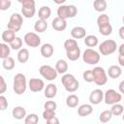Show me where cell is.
Instances as JSON below:
<instances>
[{
	"instance_id": "cell-1",
	"label": "cell",
	"mask_w": 124,
	"mask_h": 124,
	"mask_svg": "<svg viewBox=\"0 0 124 124\" xmlns=\"http://www.w3.org/2000/svg\"><path fill=\"white\" fill-rule=\"evenodd\" d=\"M61 82H62L64 88L66 89V91H68L70 93L77 91L79 87L78 80L72 74H64L61 78Z\"/></svg>"
},
{
	"instance_id": "cell-2",
	"label": "cell",
	"mask_w": 124,
	"mask_h": 124,
	"mask_svg": "<svg viewBox=\"0 0 124 124\" xmlns=\"http://www.w3.org/2000/svg\"><path fill=\"white\" fill-rule=\"evenodd\" d=\"M27 88V80L26 77L23 74H16L14 77V83H13V89L16 94L21 95L26 91Z\"/></svg>"
},
{
	"instance_id": "cell-3",
	"label": "cell",
	"mask_w": 124,
	"mask_h": 124,
	"mask_svg": "<svg viewBox=\"0 0 124 124\" xmlns=\"http://www.w3.org/2000/svg\"><path fill=\"white\" fill-rule=\"evenodd\" d=\"M78 14V9L75 5H60L57 9V16L63 19L75 17Z\"/></svg>"
},
{
	"instance_id": "cell-4",
	"label": "cell",
	"mask_w": 124,
	"mask_h": 124,
	"mask_svg": "<svg viewBox=\"0 0 124 124\" xmlns=\"http://www.w3.org/2000/svg\"><path fill=\"white\" fill-rule=\"evenodd\" d=\"M82 59L86 64L96 65L100 61V54L98 51H96L92 47H88L84 50L82 54Z\"/></svg>"
},
{
	"instance_id": "cell-5",
	"label": "cell",
	"mask_w": 124,
	"mask_h": 124,
	"mask_svg": "<svg viewBox=\"0 0 124 124\" xmlns=\"http://www.w3.org/2000/svg\"><path fill=\"white\" fill-rule=\"evenodd\" d=\"M117 46H116V42L114 40H106L103 43L100 44L99 46V51L101 52L102 55H109L112 54L113 52L116 51Z\"/></svg>"
},
{
	"instance_id": "cell-6",
	"label": "cell",
	"mask_w": 124,
	"mask_h": 124,
	"mask_svg": "<svg viewBox=\"0 0 124 124\" xmlns=\"http://www.w3.org/2000/svg\"><path fill=\"white\" fill-rule=\"evenodd\" d=\"M39 73L44 78H46V80H50V81L54 80L58 75L56 69L52 68L49 65H42L39 69Z\"/></svg>"
},
{
	"instance_id": "cell-7",
	"label": "cell",
	"mask_w": 124,
	"mask_h": 124,
	"mask_svg": "<svg viewBox=\"0 0 124 124\" xmlns=\"http://www.w3.org/2000/svg\"><path fill=\"white\" fill-rule=\"evenodd\" d=\"M122 100L121 93L116 92L114 89H108L106 93L104 94V101L107 105H113L116 103H119Z\"/></svg>"
},
{
	"instance_id": "cell-8",
	"label": "cell",
	"mask_w": 124,
	"mask_h": 124,
	"mask_svg": "<svg viewBox=\"0 0 124 124\" xmlns=\"http://www.w3.org/2000/svg\"><path fill=\"white\" fill-rule=\"evenodd\" d=\"M94 74V82L97 85H105L108 82V76L103 67H95L93 70Z\"/></svg>"
},
{
	"instance_id": "cell-9",
	"label": "cell",
	"mask_w": 124,
	"mask_h": 124,
	"mask_svg": "<svg viewBox=\"0 0 124 124\" xmlns=\"http://www.w3.org/2000/svg\"><path fill=\"white\" fill-rule=\"evenodd\" d=\"M22 22H23L22 16L17 13H15L10 17V20L8 22V29H12L16 33L20 30L22 26Z\"/></svg>"
},
{
	"instance_id": "cell-10",
	"label": "cell",
	"mask_w": 124,
	"mask_h": 124,
	"mask_svg": "<svg viewBox=\"0 0 124 124\" xmlns=\"http://www.w3.org/2000/svg\"><path fill=\"white\" fill-rule=\"evenodd\" d=\"M24 43L31 47H38L41 45V38L35 32H28L24 35Z\"/></svg>"
},
{
	"instance_id": "cell-11",
	"label": "cell",
	"mask_w": 124,
	"mask_h": 124,
	"mask_svg": "<svg viewBox=\"0 0 124 124\" xmlns=\"http://www.w3.org/2000/svg\"><path fill=\"white\" fill-rule=\"evenodd\" d=\"M28 86L32 92H40L45 87V82L41 78H30L28 81Z\"/></svg>"
},
{
	"instance_id": "cell-12",
	"label": "cell",
	"mask_w": 124,
	"mask_h": 124,
	"mask_svg": "<svg viewBox=\"0 0 124 124\" xmlns=\"http://www.w3.org/2000/svg\"><path fill=\"white\" fill-rule=\"evenodd\" d=\"M104 92L101 89H94L89 95V102L92 105H98L104 100Z\"/></svg>"
},
{
	"instance_id": "cell-13",
	"label": "cell",
	"mask_w": 124,
	"mask_h": 124,
	"mask_svg": "<svg viewBox=\"0 0 124 124\" xmlns=\"http://www.w3.org/2000/svg\"><path fill=\"white\" fill-rule=\"evenodd\" d=\"M51 26L56 31H64L67 28V21H66V19H63V18L57 16L52 20Z\"/></svg>"
},
{
	"instance_id": "cell-14",
	"label": "cell",
	"mask_w": 124,
	"mask_h": 124,
	"mask_svg": "<svg viewBox=\"0 0 124 124\" xmlns=\"http://www.w3.org/2000/svg\"><path fill=\"white\" fill-rule=\"evenodd\" d=\"M40 51H41V54H42L43 57H45V58H49V57L52 56V54H53V52H54V48H53V46H52L51 44L46 43V44H44V45L41 46Z\"/></svg>"
},
{
	"instance_id": "cell-15",
	"label": "cell",
	"mask_w": 124,
	"mask_h": 124,
	"mask_svg": "<svg viewBox=\"0 0 124 124\" xmlns=\"http://www.w3.org/2000/svg\"><path fill=\"white\" fill-rule=\"evenodd\" d=\"M71 36L74 39H82L86 36V30L81 26H75L71 30Z\"/></svg>"
},
{
	"instance_id": "cell-16",
	"label": "cell",
	"mask_w": 124,
	"mask_h": 124,
	"mask_svg": "<svg viewBox=\"0 0 124 124\" xmlns=\"http://www.w3.org/2000/svg\"><path fill=\"white\" fill-rule=\"evenodd\" d=\"M12 114H13V117L17 119V120H20V119H23L26 117V110L23 107H20V106H17V107H15L12 110Z\"/></svg>"
},
{
	"instance_id": "cell-17",
	"label": "cell",
	"mask_w": 124,
	"mask_h": 124,
	"mask_svg": "<svg viewBox=\"0 0 124 124\" xmlns=\"http://www.w3.org/2000/svg\"><path fill=\"white\" fill-rule=\"evenodd\" d=\"M57 94V86L53 83H49L45 88V97L47 99H52Z\"/></svg>"
},
{
	"instance_id": "cell-18",
	"label": "cell",
	"mask_w": 124,
	"mask_h": 124,
	"mask_svg": "<svg viewBox=\"0 0 124 124\" xmlns=\"http://www.w3.org/2000/svg\"><path fill=\"white\" fill-rule=\"evenodd\" d=\"M93 112V108L90 104H83L78 107V114L79 116H88Z\"/></svg>"
},
{
	"instance_id": "cell-19",
	"label": "cell",
	"mask_w": 124,
	"mask_h": 124,
	"mask_svg": "<svg viewBox=\"0 0 124 124\" xmlns=\"http://www.w3.org/2000/svg\"><path fill=\"white\" fill-rule=\"evenodd\" d=\"M122 74V70L119 66L117 65H111L108 70V75L110 78L112 79H115V78H118Z\"/></svg>"
},
{
	"instance_id": "cell-20",
	"label": "cell",
	"mask_w": 124,
	"mask_h": 124,
	"mask_svg": "<svg viewBox=\"0 0 124 124\" xmlns=\"http://www.w3.org/2000/svg\"><path fill=\"white\" fill-rule=\"evenodd\" d=\"M16 39V32L12 29H7L2 33V40L6 44H11Z\"/></svg>"
},
{
	"instance_id": "cell-21",
	"label": "cell",
	"mask_w": 124,
	"mask_h": 124,
	"mask_svg": "<svg viewBox=\"0 0 124 124\" xmlns=\"http://www.w3.org/2000/svg\"><path fill=\"white\" fill-rule=\"evenodd\" d=\"M107 7H108V3L106 0H94L93 2V8L96 12L103 13L107 10Z\"/></svg>"
},
{
	"instance_id": "cell-22",
	"label": "cell",
	"mask_w": 124,
	"mask_h": 124,
	"mask_svg": "<svg viewBox=\"0 0 124 124\" xmlns=\"http://www.w3.org/2000/svg\"><path fill=\"white\" fill-rule=\"evenodd\" d=\"M51 15V10L49 7L47 6H42L38 12V16H39V18L41 19H44V20H46L47 18H49Z\"/></svg>"
},
{
	"instance_id": "cell-23",
	"label": "cell",
	"mask_w": 124,
	"mask_h": 124,
	"mask_svg": "<svg viewBox=\"0 0 124 124\" xmlns=\"http://www.w3.org/2000/svg\"><path fill=\"white\" fill-rule=\"evenodd\" d=\"M47 28V23H46V20H44V19H41L39 18L35 24H34V30L38 33H43L46 30Z\"/></svg>"
},
{
	"instance_id": "cell-24",
	"label": "cell",
	"mask_w": 124,
	"mask_h": 124,
	"mask_svg": "<svg viewBox=\"0 0 124 124\" xmlns=\"http://www.w3.org/2000/svg\"><path fill=\"white\" fill-rule=\"evenodd\" d=\"M55 69H56L58 74L64 75L68 71V63L63 59H59L55 64Z\"/></svg>"
},
{
	"instance_id": "cell-25",
	"label": "cell",
	"mask_w": 124,
	"mask_h": 124,
	"mask_svg": "<svg viewBox=\"0 0 124 124\" xmlns=\"http://www.w3.org/2000/svg\"><path fill=\"white\" fill-rule=\"evenodd\" d=\"M99 40L95 35H87L84 37V44L88 47H94L98 45Z\"/></svg>"
},
{
	"instance_id": "cell-26",
	"label": "cell",
	"mask_w": 124,
	"mask_h": 124,
	"mask_svg": "<svg viewBox=\"0 0 124 124\" xmlns=\"http://www.w3.org/2000/svg\"><path fill=\"white\" fill-rule=\"evenodd\" d=\"M66 55H67V58L69 60H71V61H77L80 57V48L78 46L75 49L66 51Z\"/></svg>"
},
{
	"instance_id": "cell-27",
	"label": "cell",
	"mask_w": 124,
	"mask_h": 124,
	"mask_svg": "<svg viewBox=\"0 0 124 124\" xmlns=\"http://www.w3.org/2000/svg\"><path fill=\"white\" fill-rule=\"evenodd\" d=\"M78 103H79V99L75 94H71L66 98V105L69 108H76L78 107Z\"/></svg>"
},
{
	"instance_id": "cell-28",
	"label": "cell",
	"mask_w": 124,
	"mask_h": 124,
	"mask_svg": "<svg viewBox=\"0 0 124 124\" xmlns=\"http://www.w3.org/2000/svg\"><path fill=\"white\" fill-rule=\"evenodd\" d=\"M29 59V51L27 48H20L18 53H17V60L18 62L24 64L28 61Z\"/></svg>"
},
{
	"instance_id": "cell-29",
	"label": "cell",
	"mask_w": 124,
	"mask_h": 124,
	"mask_svg": "<svg viewBox=\"0 0 124 124\" xmlns=\"http://www.w3.org/2000/svg\"><path fill=\"white\" fill-rule=\"evenodd\" d=\"M10 51H11V46H9L8 44H6V43H1L0 44V57L2 59H5V58L9 57Z\"/></svg>"
},
{
	"instance_id": "cell-30",
	"label": "cell",
	"mask_w": 124,
	"mask_h": 124,
	"mask_svg": "<svg viewBox=\"0 0 124 124\" xmlns=\"http://www.w3.org/2000/svg\"><path fill=\"white\" fill-rule=\"evenodd\" d=\"M110 24L109 23V16L106 14H102L98 16L97 18V25L98 27H102V26H106V25H108Z\"/></svg>"
},
{
	"instance_id": "cell-31",
	"label": "cell",
	"mask_w": 124,
	"mask_h": 124,
	"mask_svg": "<svg viewBox=\"0 0 124 124\" xmlns=\"http://www.w3.org/2000/svg\"><path fill=\"white\" fill-rule=\"evenodd\" d=\"M78 46V42L76 41V39H67V40L64 42V48H65L66 51L75 49V48H77Z\"/></svg>"
},
{
	"instance_id": "cell-32",
	"label": "cell",
	"mask_w": 124,
	"mask_h": 124,
	"mask_svg": "<svg viewBox=\"0 0 124 124\" xmlns=\"http://www.w3.org/2000/svg\"><path fill=\"white\" fill-rule=\"evenodd\" d=\"M2 66H3V68L5 70H8V71L13 70L15 68V59L13 57H10V56L5 58V59H3Z\"/></svg>"
},
{
	"instance_id": "cell-33",
	"label": "cell",
	"mask_w": 124,
	"mask_h": 124,
	"mask_svg": "<svg viewBox=\"0 0 124 124\" xmlns=\"http://www.w3.org/2000/svg\"><path fill=\"white\" fill-rule=\"evenodd\" d=\"M112 116H113V114H112V112H111L110 109H109V110H104V111H102V112L100 113V115H99V120H100L102 123H107V122H108V121L111 119Z\"/></svg>"
},
{
	"instance_id": "cell-34",
	"label": "cell",
	"mask_w": 124,
	"mask_h": 124,
	"mask_svg": "<svg viewBox=\"0 0 124 124\" xmlns=\"http://www.w3.org/2000/svg\"><path fill=\"white\" fill-rule=\"evenodd\" d=\"M110 110H111V112H112V114H113L114 116H119V115H121V114L123 113L124 108H123V106L120 105L119 103H116V104L111 105Z\"/></svg>"
},
{
	"instance_id": "cell-35",
	"label": "cell",
	"mask_w": 124,
	"mask_h": 124,
	"mask_svg": "<svg viewBox=\"0 0 124 124\" xmlns=\"http://www.w3.org/2000/svg\"><path fill=\"white\" fill-rule=\"evenodd\" d=\"M36 8H21V14L26 18H31L35 16Z\"/></svg>"
},
{
	"instance_id": "cell-36",
	"label": "cell",
	"mask_w": 124,
	"mask_h": 124,
	"mask_svg": "<svg viewBox=\"0 0 124 124\" xmlns=\"http://www.w3.org/2000/svg\"><path fill=\"white\" fill-rule=\"evenodd\" d=\"M38 121H39V117L36 113H30V114L26 115V117L24 119L25 124H37Z\"/></svg>"
},
{
	"instance_id": "cell-37",
	"label": "cell",
	"mask_w": 124,
	"mask_h": 124,
	"mask_svg": "<svg viewBox=\"0 0 124 124\" xmlns=\"http://www.w3.org/2000/svg\"><path fill=\"white\" fill-rule=\"evenodd\" d=\"M22 43L23 42H22V39L20 37H16V39L10 44V46H11L12 49H15V50L20 49L21 46H22Z\"/></svg>"
},
{
	"instance_id": "cell-38",
	"label": "cell",
	"mask_w": 124,
	"mask_h": 124,
	"mask_svg": "<svg viewBox=\"0 0 124 124\" xmlns=\"http://www.w3.org/2000/svg\"><path fill=\"white\" fill-rule=\"evenodd\" d=\"M98 28H99L100 34L103 35V36H108L112 32V26L110 24L106 25V26H102V27H98Z\"/></svg>"
},
{
	"instance_id": "cell-39",
	"label": "cell",
	"mask_w": 124,
	"mask_h": 124,
	"mask_svg": "<svg viewBox=\"0 0 124 124\" xmlns=\"http://www.w3.org/2000/svg\"><path fill=\"white\" fill-rule=\"evenodd\" d=\"M83 77V79L86 81V82H92L94 81V74H93V71L92 70H87L83 73L82 75Z\"/></svg>"
},
{
	"instance_id": "cell-40",
	"label": "cell",
	"mask_w": 124,
	"mask_h": 124,
	"mask_svg": "<svg viewBox=\"0 0 124 124\" xmlns=\"http://www.w3.org/2000/svg\"><path fill=\"white\" fill-rule=\"evenodd\" d=\"M55 116V110H51V109H45L44 112H43V118L47 121L49 120L50 118L54 117Z\"/></svg>"
},
{
	"instance_id": "cell-41",
	"label": "cell",
	"mask_w": 124,
	"mask_h": 124,
	"mask_svg": "<svg viewBox=\"0 0 124 124\" xmlns=\"http://www.w3.org/2000/svg\"><path fill=\"white\" fill-rule=\"evenodd\" d=\"M57 108V105L54 101H46L44 104V108L45 109H51V110H55Z\"/></svg>"
},
{
	"instance_id": "cell-42",
	"label": "cell",
	"mask_w": 124,
	"mask_h": 124,
	"mask_svg": "<svg viewBox=\"0 0 124 124\" xmlns=\"http://www.w3.org/2000/svg\"><path fill=\"white\" fill-rule=\"evenodd\" d=\"M12 5L11 0H0V9L2 11L8 10Z\"/></svg>"
},
{
	"instance_id": "cell-43",
	"label": "cell",
	"mask_w": 124,
	"mask_h": 124,
	"mask_svg": "<svg viewBox=\"0 0 124 124\" xmlns=\"http://www.w3.org/2000/svg\"><path fill=\"white\" fill-rule=\"evenodd\" d=\"M8 107V101L6 99V97L4 95L0 96V109L1 110H5Z\"/></svg>"
},
{
	"instance_id": "cell-44",
	"label": "cell",
	"mask_w": 124,
	"mask_h": 124,
	"mask_svg": "<svg viewBox=\"0 0 124 124\" xmlns=\"http://www.w3.org/2000/svg\"><path fill=\"white\" fill-rule=\"evenodd\" d=\"M6 89H7V84H6V81H5L4 78L1 76V77H0V93H1V94L5 93Z\"/></svg>"
},
{
	"instance_id": "cell-45",
	"label": "cell",
	"mask_w": 124,
	"mask_h": 124,
	"mask_svg": "<svg viewBox=\"0 0 124 124\" xmlns=\"http://www.w3.org/2000/svg\"><path fill=\"white\" fill-rule=\"evenodd\" d=\"M46 123H48V124H58L59 123V120H58V118L56 116H54V117L50 118L49 120H47Z\"/></svg>"
},
{
	"instance_id": "cell-46",
	"label": "cell",
	"mask_w": 124,
	"mask_h": 124,
	"mask_svg": "<svg viewBox=\"0 0 124 124\" xmlns=\"http://www.w3.org/2000/svg\"><path fill=\"white\" fill-rule=\"evenodd\" d=\"M118 63L120 66L124 67V54H119L118 55Z\"/></svg>"
},
{
	"instance_id": "cell-47",
	"label": "cell",
	"mask_w": 124,
	"mask_h": 124,
	"mask_svg": "<svg viewBox=\"0 0 124 124\" xmlns=\"http://www.w3.org/2000/svg\"><path fill=\"white\" fill-rule=\"evenodd\" d=\"M118 35H119L120 39L124 40V25L119 28V30H118Z\"/></svg>"
},
{
	"instance_id": "cell-48",
	"label": "cell",
	"mask_w": 124,
	"mask_h": 124,
	"mask_svg": "<svg viewBox=\"0 0 124 124\" xmlns=\"http://www.w3.org/2000/svg\"><path fill=\"white\" fill-rule=\"evenodd\" d=\"M118 89H119V92L121 94H124V79L122 81H120V83L118 85Z\"/></svg>"
},
{
	"instance_id": "cell-49",
	"label": "cell",
	"mask_w": 124,
	"mask_h": 124,
	"mask_svg": "<svg viewBox=\"0 0 124 124\" xmlns=\"http://www.w3.org/2000/svg\"><path fill=\"white\" fill-rule=\"evenodd\" d=\"M118 52L119 54H124V44H121L118 47Z\"/></svg>"
},
{
	"instance_id": "cell-50",
	"label": "cell",
	"mask_w": 124,
	"mask_h": 124,
	"mask_svg": "<svg viewBox=\"0 0 124 124\" xmlns=\"http://www.w3.org/2000/svg\"><path fill=\"white\" fill-rule=\"evenodd\" d=\"M66 1H67V0H53V2L56 3V4H58V5H63Z\"/></svg>"
},
{
	"instance_id": "cell-51",
	"label": "cell",
	"mask_w": 124,
	"mask_h": 124,
	"mask_svg": "<svg viewBox=\"0 0 124 124\" xmlns=\"http://www.w3.org/2000/svg\"><path fill=\"white\" fill-rule=\"evenodd\" d=\"M17 1H18V2H19V3H23V2H24V1H25V0H17Z\"/></svg>"
},
{
	"instance_id": "cell-52",
	"label": "cell",
	"mask_w": 124,
	"mask_h": 124,
	"mask_svg": "<svg viewBox=\"0 0 124 124\" xmlns=\"http://www.w3.org/2000/svg\"><path fill=\"white\" fill-rule=\"evenodd\" d=\"M122 21H123V23H124V16H123V17H122Z\"/></svg>"
},
{
	"instance_id": "cell-53",
	"label": "cell",
	"mask_w": 124,
	"mask_h": 124,
	"mask_svg": "<svg viewBox=\"0 0 124 124\" xmlns=\"http://www.w3.org/2000/svg\"><path fill=\"white\" fill-rule=\"evenodd\" d=\"M122 119H123V121H124V114L122 115Z\"/></svg>"
}]
</instances>
